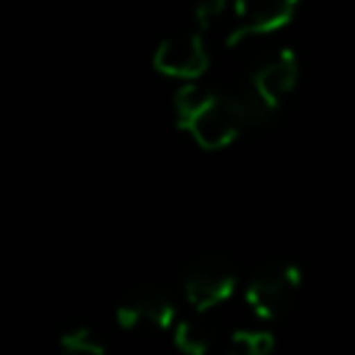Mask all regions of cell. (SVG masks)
I'll return each mask as SVG.
<instances>
[{
  "label": "cell",
  "instance_id": "8",
  "mask_svg": "<svg viewBox=\"0 0 355 355\" xmlns=\"http://www.w3.org/2000/svg\"><path fill=\"white\" fill-rule=\"evenodd\" d=\"M214 341H216V327L200 311H194L191 316H183L175 327V344L186 355H205L214 347Z\"/></svg>",
  "mask_w": 355,
  "mask_h": 355
},
{
  "label": "cell",
  "instance_id": "1",
  "mask_svg": "<svg viewBox=\"0 0 355 355\" xmlns=\"http://www.w3.org/2000/svg\"><path fill=\"white\" fill-rule=\"evenodd\" d=\"M180 128L205 150H219L236 139L241 122L227 92H208L202 86L186 83L175 94Z\"/></svg>",
  "mask_w": 355,
  "mask_h": 355
},
{
  "label": "cell",
  "instance_id": "10",
  "mask_svg": "<svg viewBox=\"0 0 355 355\" xmlns=\"http://www.w3.org/2000/svg\"><path fill=\"white\" fill-rule=\"evenodd\" d=\"M61 349L67 355H105V347L100 338H94V333L83 324L78 327H69L64 336H61Z\"/></svg>",
  "mask_w": 355,
  "mask_h": 355
},
{
  "label": "cell",
  "instance_id": "3",
  "mask_svg": "<svg viewBox=\"0 0 355 355\" xmlns=\"http://www.w3.org/2000/svg\"><path fill=\"white\" fill-rule=\"evenodd\" d=\"M300 280H302V272L294 261H286V258L266 261L244 288L247 305L261 319H277L294 302L300 291Z\"/></svg>",
  "mask_w": 355,
  "mask_h": 355
},
{
  "label": "cell",
  "instance_id": "4",
  "mask_svg": "<svg viewBox=\"0 0 355 355\" xmlns=\"http://www.w3.org/2000/svg\"><path fill=\"white\" fill-rule=\"evenodd\" d=\"M116 319L125 327H166L175 319V300L158 283H136L119 297Z\"/></svg>",
  "mask_w": 355,
  "mask_h": 355
},
{
  "label": "cell",
  "instance_id": "7",
  "mask_svg": "<svg viewBox=\"0 0 355 355\" xmlns=\"http://www.w3.org/2000/svg\"><path fill=\"white\" fill-rule=\"evenodd\" d=\"M300 78V64H297V53L291 47H280V50H272L266 58H261L247 83L277 111V105L283 103V97L294 89Z\"/></svg>",
  "mask_w": 355,
  "mask_h": 355
},
{
  "label": "cell",
  "instance_id": "9",
  "mask_svg": "<svg viewBox=\"0 0 355 355\" xmlns=\"http://www.w3.org/2000/svg\"><path fill=\"white\" fill-rule=\"evenodd\" d=\"M275 336L269 330H236L227 341V355H272Z\"/></svg>",
  "mask_w": 355,
  "mask_h": 355
},
{
  "label": "cell",
  "instance_id": "2",
  "mask_svg": "<svg viewBox=\"0 0 355 355\" xmlns=\"http://www.w3.org/2000/svg\"><path fill=\"white\" fill-rule=\"evenodd\" d=\"M183 283V294L189 300V305L200 313L222 305L233 288H236V269L230 263L227 255L216 252V250H205L197 252L180 275Z\"/></svg>",
  "mask_w": 355,
  "mask_h": 355
},
{
  "label": "cell",
  "instance_id": "5",
  "mask_svg": "<svg viewBox=\"0 0 355 355\" xmlns=\"http://www.w3.org/2000/svg\"><path fill=\"white\" fill-rule=\"evenodd\" d=\"M155 67L166 75H175V78H197L205 72L208 67V50H205V42H202V33L197 25H189V28H180L175 33H169L155 55H153Z\"/></svg>",
  "mask_w": 355,
  "mask_h": 355
},
{
  "label": "cell",
  "instance_id": "6",
  "mask_svg": "<svg viewBox=\"0 0 355 355\" xmlns=\"http://www.w3.org/2000/svg\"><path fill=\"white\" fill-rule=\"evenodd\" d=\"M297 11L294 0H263V3H236L233 19L227 28V44H236L247 36H263L283 28Z\"/></svg>",
  "mask_w": 355,
  "mask_h": 355
}]
</instances>
